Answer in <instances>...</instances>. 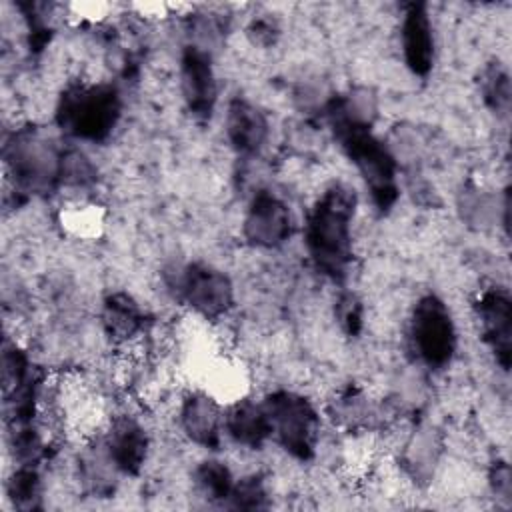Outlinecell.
I'll list each match as a JSON object with an SVG mask.
<instances>
[{"mask_svg": "<svg viewBox=\"0 0 512 512\" xmlns=\"http://www.w3.org/2000/svg\"><path fill=\"white\" fill-rule=\"evenodd\" d=\"M278 24L270 18H256L252 20V24L248 26V36L254 44H274L276 36H278Z\"/></svg>", "mask_w": 512, "mask_h": 512, "instance_id": "cell-28", "label": "cell"}, {"mask_svg": "<svg viewBox=\"0 0 512 512\" xmlns=\"http://www.w3.org/2000/svg\"><path fill=\"white\" fill-rule=\"evenodd\" d=\"M120 110L122 100L112 84L80 80L60 94L56 122L66 134L78 140L100 142L116 128Z\"/></svg>", "mask_w": 512, "mask_h": 512, "instance_id": "cell-2", "label": "cell"}, {"mask_svg": "<svg viewBox=\"0 0 512 512\" xmlns=\"http://www.w3.org/2000/svg\"><path fill=\"white\" fill-rule=\"evenodd\" d=\"M458 210L464 222L476 230H486L494 226L500 218L504 228H508V196L500 200L486 188L480 186H466L458 198Z\"/></svg>", "mask_w": 512, "mask_h": 512, "instance_id": "cell-17", "label": "cell"}, {"mask_svg": "<svg viewBox=\"0 0 512 512\" xmlns=\"http://www.w3.org/2000/svg\"><path fill=\"white\" fill-rule=\"evenodd\" d=\"M400 48L406 66L418 74L426 76L434 62V30L426 4L414 2L406 6L400 24Z\"/></svg>", "mask_w": 512, "mask_h": 512, "instance_id": "cell-14", "label": "cell"}, {"mask_svg": "<svg viewBox=\"0 0 512 512\" xmlns=\"http://www.w3.org/2000/svg\"><path fill=\"white\" fill-rule=\"evenodd\" d=\"M226 506L236 510H262L268 508V488L260 474H250L234 482Z\"/></svg>", "mask_w": 512, "mask_h": 512, "instance_id": "cell-25", "label": "cell"}, {"mask_svg": "<svg viewBox=\"0 0 512 512\" xmlns=\"http://www.w3.org/2000/svg\"><path fill=\"white\" fill-rule=\"evenodd\" d=\"M412 348L422 364L432 370H440L450 364L456 352V324L450 308L436 294L422 296L410 320Z\"/></svg>", "mask_w": 512, "mask_h": 512, "instance_id": "cell-7", "label": "cell"}, {"mask_svg": "<svg viewBox=\"0 0 512 512\" xmlns=\"http://www.w3.org/2000/svg\"><path fill=\"white\" fill-rule=\"evenodd\" d=\"M440 456V442L436 440L434 430L422 428L412 434V438L404 446L402 462L406 472L414 480H430L434 474V466Z\"/></svg>", "mask_w": 512, "mask_h": 512, "instance_id": "cell-19", "label": "cell"}, {"mask_svg": "<svg viewBox=\"0 0 512 512\" xmlns=\"http://www.w3.org/2000/svg\"><path fill=\"white\" fill-rule=\"evenodd\" d=\"M474 310L482 340L494 352L502 370H508L512 350V302L508 292L504 288L484 290L478 296Z\"/></svg>", "mask_w": 512, "mask_h": 512, "instance_id": "cell-12", "label": "cell"}, {"mask_svg": "<svg viewBox=\"0 0 512 512\" xmlns=\"http://www.w3.org/2000/svg\"><path fill=\"white\" fill-rule=\"evenodd\" d=\"M180 92L188 112L196 120H208L216 108L218 82L212 54L196 44H188L180 56Z\"/></svg>", "mask_w": 512, "mask_h": 512, "instance_id": "cell-9", "label": "cell"}, {"mask_svg": "<svg viewBox=\"0 0 512 512\" xmlns=\"http://www.w3.org/2000/svg\"><path fill=\"white\" fill-rule=\"evenodd\" d=\"M340 146L360 172L372 202L378 210L386 212L394 206L398 186V160L382 140H378L368 126H352L336 130Z\"/></svg>", "mask_w": 512, "mask_h": 512, "instance_id": "cell-4", "label": "cell"}, {"mask_svg": "<svg viewBox=\"0 0 512 512\" xmlns=\"http://www.w3.org/2000/svg\"><path fill=\"white\" fill-rule=\"evenodd\" d=\"M6 494L20 510L40 508L42 480L34 464H20L6 482Z\"/></svg>", "mask_w": 512, "mask_h": 512, "instance_id": "cell-22", "label": "cell"}, {"mask_svg": "<svg viewBox=\"0 0 512 512\" xmlns=\"http://www.w3.org/2000/svg\"><path fill=\"white\" fill-rule=\"evenodd\" d=\"M480 94L484 104L500 118L510 112V76L504 66L488 64L480 76Z\"/></svg>", "mask_w": 512, "mask_h": 512, "instance_id": "cell-23", "label": "cell"}, {"mask_svg": "<svg viewBox=\"0 0 512 512\" xmlns=\"http://www.w3.org/2000/svg\"><path fill=\"white\" fill-rule=\"evenodd\" d=\"M4 164L18 192L48 194L62 184V150L38 130H16L4 144Z\"/></svg>", "mask_w": 512, "mask_h": 512, "instance_id": "cell-3", "label": "cell"}, {"mask_svg": "<svg viewBox=\"0 0 512 512\" xmlns=\"http://www.w3.org/2000/svg\"><path fill=\"white\" fill-rule=\"evenodd\" d=\"M356 192L330 184L312 204L304 224V244L316 270L332 280H342L352 262V222Z\"/></svg>", "mask_w": 512, "mask_h": 512, "instance_id": "cell-1", "label": "cell"}, {"mask_svg": "<svg viewBox=\"0 0 512 512\" xmlns=\"http://www.w3.org/2000/svg\"><path fill=\"white\" fill-rule=\"evenodd\" d=\"M178 424L190 442L218 450L224 432V402L206 388L192 390L180 402Z\"/></svg>", "mask_w": 512, "mask_h": 512, "instance_id": "cell-11", "label": "cell"}, {"mask_svg": "<svg viewBox=\"0 0 512 512\" xmlns=\"http://www.w3.org/2000/svg\"><path fill=\"white\" fill-rule=\"evenodd\" d=\"M102 444L116 466L124 476H138L148 458L150 438L146 428L128 414L112 416L102 432Z\"/></svg>", "mask_w": 512, "mask_h": 512, "instance_id": "cell-10", "label": "cell"}, {"mask_svg": "<svg viewBox=\"0 0 512 512\" xmlns=\"http://www.w3.org/2000/svg\"><path fill=\"white\" fill-rule=\"evenodd\" d=\"M272 438L294 458L310 460L320 440V414L302 394L276 390L262 400Z\"/></svg>", "mask_w": 512, "mask_h": 512, "instance_id": "cell-6", "label": "cell"}, {"mask_svg": "<svg viewBox=\"0 0 512 512\" xmlns=\"http://www.w3.org/2000/svg\"><path fill=\"white\" fill-rule=\"evenodd\" d=\"M294 232V216L290 206L270 190H258L244 214L242 234L256 248H280Z\"/></svg>", "mask_w": 512, "mask_h": 512, "instance_id": "cell-8", "label": "cell"}, {"mask_svg": "<svg viewBox=\"0 0 512 512\" xmlns=\"http://www.w3.org/2000/svg\"><path fill=\"white\" fill-rule=\"evenodd\" d=\"M330 414L340 426H344L350 432L368 428L370 422L376 418L370 398L364 394V390L354 386L346 388L336 396Z\"/></svg>", "mask_w": 512, "mask_h": 512, "instance_id": "cell-21", "label": "cell"}, {"mask_svg": "<svg viewBox=\"0 0 512 512\" xmlns=\"http://www.w3.org/2000/svg\"><path fill=\"white\" fill-rule=\"evenodd\" d=\"M118 474L102 440H98L96 446H88L78 458L80 484L92 496H110L116 488Z\"/></svg>", "mask_w": 512, "mask_h": 512, "instance_id": "cell-18", "label": "cell"}, {"mask_svg": "<svg viewBox=\"0 0 512 512\" xmlns=\"http://www.w3.org/2000/svg\"><path fill=\"white\" fill-rule=\"evenodd\" d=\"M192 480L202 498H206L212 504H222V506H226V502L232 494L234 482H236L232 476V470L224 462L214 460V458L202 460L194 468Z\"/></svg>", "mask_w": 512, "mask_h": 512, "instance_id": "cell-20", "label": "cell"}, {"mask_svg": "<svg viewBox=\"0 0 512 512\" xmlns=\"http://www.w3.org/2000/svg\"><path fill=\"white\" fill-rule=\"evenodd\" d=\"M102 326L114 342L132 344L146 334L148 318L134 296L114 292L102 304Z\"/></svg>", "mask_w": 512, "mask_h": 512, "instance_id": "cell-16", "label": "cell"}, {"mask_svg": "<svg viewBox=\"0 0 512 512\" xmlns=\"http://www.w3.org/2000/svg\"><path fill=\"white\" fill-rule=\"evenodd\" d=\"M224 132L230 148L240 156H256L266 146L270 122L262 108L244 98L230 100L224 116Z\"/></svg>", "mask_w": 512, "mask_h": 512, "instance_id": "cell-13", "label": "cell"}, {"mask_svg": "<svg viewBox=\"0 0 512 512\" xmlns=\"http://www.w3.org/2000/svg\"><path fill=\"white\" fill-rule=\"evenodd\" d=\"M62 186L70 188H90L96 184V166L90 158L78 148H62V166H60Z\"/></svg>", "mask_w": 512, "mask_h": 512, "instance_id": "cell-24", "label": "cell"}, {"mask_svg": "<svg viewBox=\"0 0 512 512\" xmlns=\"http://www.w3.org/2000/svg\"><path fill=\"white\" fill-rule=\"evenodd\" d=\"M336 320L346 334H358L362 328V302L354 294L340 296L336 304Z\"/></svg>", "mask_w": 512, "mask_h": 512, "instance_id": "cell-26", "label": "cell"}, {"mask_svg": "<svg viewBox=\"0 0 512 512\" xmlns=\"http://www.w3.org/2000/svg\"><path fill=\"white\" fill-rule=\"evenodd\" d=\"M488 482L498 500H504L506 506L510 504V494H512V476H510V466L504 460H498L490 466L488 472Z\"/></svg>", "mask_w": 512, "mask_h": 512, "instance_id": "cell-27", "label": "cell"}, {"mask_svg": "<svg viewBox=\"0 0 512 512\" xmlns=\"http://www.w3.org/2000/svg\"><path fill=\"white\" fill-rule=\"evenodd\" d=\"M164 282L174 298L200 320H220L234 304L232 280L212 264L188 262L166 270Z\"/></svg>", "mask_w": 512, "mask_h": 512, "instance_id": "cell-5", "label": "cell"}, {"mask_svg": "<svg viewBox=\"0 0 512 512\" xmlns=\"http://www.w3.org/2000/svg\"><path fill=\"white\" fill-rule=\"evenodd\" d=\"M224 432L244 448H262L272 438L264 404L246 396L224 404Z\"/></svg>", "mask_w": 512, "mask_h": 512, "instance_id": "cell-15", "label": "cell"}]
</instances>
